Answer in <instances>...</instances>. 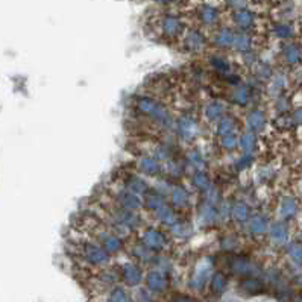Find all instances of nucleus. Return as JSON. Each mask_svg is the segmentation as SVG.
Masks as SVG:
<instances>
[{"label": "nucleus", "instance_id": "5701e85b", "mask_svg": "<svg viewBox=\"0 0 302 302\" xmlns=\"http://www.w3.org/2000/svg\"><path fill=\"white\" fill-rule=\"evenodd\" d=\"M195 181H196V184H197L199 187H202V188L208 185V179L205 178V175H202V173H199V175L196 176V179H195Z\"/></svg>", "mask_w": 302, "mask_h": 302}, {"label": "nucleus", "instance_id": "412c9836", "mask_svg": "<svg viewBox=\"0 0 302 302\" xmlns=\"http://www.w3.org/2000/svg\"><path fill=\"white\" fill-rule=\"evenodd\" d=\"M222 143H223V146L225 147H228V149H232L235 144H237V140H235V137L234 135H231V134H228V135H225L223 137V140H222Z\"/></svg>", "mask_w": 302, "mask_h": 302}, {"label": "nucleus", "instance_id": "a211bd4d", "mask_svg": "<svg viewBox=\"0 0 302 302\" xmlns=\"http://www.w3.org/2000/svg\"><path fill=\"white\" fill-rule=\"evenodd\" d=\"M142 167H143V170H146V172L150 173V175H154V173L158 170V164H157V162H155L154 160H143Z\"/></svg>", "mask_w": 302, "mask_h": 302}, {"label": "nucleus", "instance_id": "f8f14e48", "mask_svg": "<svg viewBox=\"0 0 302 302\" xmlns=\"http://www.w3.org/2000/svg\"><path fill=\"white\" fill-rule=\"evenodd\" d=\"M109 302H128V296H126V293L123 292V288L117 287L111 292Z\"/></svg>", "mask_w": 302, "mask_h": 302}, {"label": "nucleus", "instance_id": "4be33fe9", "mask_svg": "<svg viewBox=\"0 0 302 302\" xmlns=\"http://www.w3.org/2000/svg\"><path fill=\"white\" fill-rule=\"evenodd\" d=\"M235 99L238 104H246V99H248V91L245 88H240V90H237L235 93Z\"/></svg>", "mask_w": 302, "mask_h": 302}, {"label": "nucleus", "instance_id": "423d86ee", "mask_svg": "<svg viewBox=\"0 0 302 302\" xmlns=\"http://www.w3.org/2000/svg\"><path fill=\"white\" fill-rule=\"evenodd\" d=\"M208 273H210V267H200L199 270H196V275L193 278V288H202L208 280Z\"/></svg>", "mask_w": 302, "mask_h": 302}, {"label": "nucleus", "instance_id": "20e7f679", "mask_svg": "<svg viewBox=\"0 0 302 302\" xmlns=\"http://www.w3.org/2000/svg\"><path fill=\"white\" fill-rule=\"evenodd\" d=\"M264 123H266V117H264V114L260 111H254L252 114L248 117V124L250 129L260 131L264 126Z\"/></svg>", "mask_w": 302, "mask_h": 302}, {"label": "nucleus", "instance_id": "7ed1b4c3", "mask_svg": "<svg viewBox=\"0 0 302 302\" xmlns=\"http://www.w3.org/2000/svg\"><path fill=\"white\" fill-rule=\"evenodd\" d=\"M166 285H167V281L161 272H150L147 275V287L152 292H162L166 288Z\"/></svg>", "mask_w": 302, "mask_h": 302}, {"label": "nucleus", "instance_id": "9b49d317", "mask_svg": "<svg viewBox=\"0 0 302 302\" xmlns=\"http://www.w3.org/2000/svg\"><path fill=\"white\" fill-rule=\"evenodd\" d=\"M172 199H173V202L176 205H184L187 202V193L182 190V188H175L173 193H172Z\"/></svg>", "mask_w": 302, "mask_h": 302}, {"label": "nucleus", "instance_id": "2eb2a0df", "mask_svg": "<svg viewBox=\"0 0 302 302\" xmlns=\"http://www.w3.org/2000/svg\"><path fill=\"white\" fill-rule=\"evenodd\" d=\"M122 204L126 207V208H138L140 207V202H138V199L132 195H124V199L122 197Z\"/></svg>", "mask_w": 302, "mask_h": 302}, {"label": "nucleus", "instance_id": "ddd939ff", "mask_svg": "<svg viewBox=\"0 0 302 302\" xmlns=\"http://www.w3.org/2000/svg\"><path fill=\"white\" fill-rule=\"evenodd\" d=\"M222 114V107L219 104H211L208 108H207V117H210L211 120L214 119H219Z\"/></svg>", "mask_w": 302, "mask_h": 302}, {"label": "nucleus", "instance_id": "b1692460", "mask_svg": "<svg viewBox=\"0 0 302 302\" xmlns=\"http://www.w3.org/2000/svg\"><path fill=\"white\" fill-rule=\"evenodd\" d=\"M175 302H195L192 298H184V296H181V298H178Z\"/></svg>", "mask_w": 302, "mask_h": 302}, {"label": "nucleus", "instance_id": "dca6fc26", "mask_svg": "<svg viewBox=\"0 0 302 302\" xmlns=\"http://www.w3.org/2000/svg\"><path fill=\"white\" fill-rule=\"evenodd\" d=\"M232 128H234V122H232L231 119H225V120L220 122L219 132H220L222 135H228V134H231Z\"/></svg>", "mask_w": 302, "mask_h": 302}, {"label": "nucleus", "instance_id": "4468645a", "mask_svg": "<svg viewBox=\"0 0 302 302\" xmlns=\"http://www.w3.org/2000/svg\"><path fill=\"white\" fill-rule=\"evenodd\" d=\"M243 290H246L249 293H258L261 290V284L258 281H254V280L245 281L243 283Z\"/></svg>", "mask_w": 302, "mask_h": 302}, {"label": "nucleus", "instance_id": "f3484780", "mask_svg": "<svg viewBox=\"0 0 302 302\" xmlns=\"http://www.w3.org/2000/svg\"><path fill=\"white\" fill-rule=\"evenodd\" d=\"M240 144L243 146V149L246 150V152H250V150L255 147V137H252V135H245L242 138Z\"/></svg>", "mask_w": 302, "mask_h": 302}, {"label": "nucleus", "instance_id": "aec40b11", "mask_svg": "<svg viewBox=\"0 0 302 302\" xmlns=\"http://www.w3.org/2000/svg\"><path fill=\"white\" fill-rule=\"evenodd\" d=\"M158 216L162 222H166V223H172L173 222V214H172V211L167 210V208H161L160 213H158Z\"/></svg>", "mask_w": 302, "mask_h": 302}, {"label": "nucleus", "instance_id": "1a4fd4ad", "mask_svg": "<svg viewBox=\"0 0 302 302\" xmlns=\"http://www.w3.org/2000/svg\"><path fill=\"white\" fill-rule=\"evenodd\" d=\"M250 230H252L254 232H257V234H261V232H264L267 230V223L261 217H255L252 222H250Z\"/></svg>", "mask_w": 302, "mask_h": 302}, {"label": "nucleus", "instance_id": "f03ea898", "mask_svg": "<svg viewBox=\"0 0 302 302\" xmlns=\"http://www.w3.org/2000/svg\"><path fill=\"white\" fill-rule=\"evenodd\" d=\"M142 278H143L142 270L137 266H134V264H126L123 267V280L128 285H137L142 281Z\"/></svg>", "mask_w": 302, "mask_h": 302}, {"label": "nucleus", "instance_id": "39448f33", "mask_svg": "<svg viewBox=\"0 0 302 302\" xmlns=\"http://www.w3.org/2000/svg\"><path fill=\"white\" fill-rule=\"evenodd\" d=\"M162 243H164V238L162 235L157 231H149L144 235V245L149 248H161Z\"/></svg>", "mask_w": 302, "mask_h": 302}, {"label": "nucleus", "instance_id": "0eeeda50", "mask_svg": "<svg viewBox=\"0 0 302 302\" xmlns=\"http://www.w3.org/2000/svg\"><path fill=\"white\" fill-rule=\"evenodd\" d=\"M285 228H284V225L281 223H276L273 225L272 228H270V237L273 238V240L276 242H284L285 240Z\"/></svg>", "mask_w": 302, "mask_h": 302}, {"label": "nucleus", "instance_id": "f257e3e1", "mask_svg": "<svg viewBox=\"0 0 302 302\" xmlns=\"http://www.w3.org/2000/svg\"><path fill=\"white\" fill-rule=\"evenodd\" d=\"M85 257L88 258V261H91L94 264H105L108 261V255L105 250L94 245H88L85 248Z\"/></svg>", "mask_w": 302, "mask_h": 302}, {"label": "nucleus", "instance_id": "6e6552de", "mask_svg": "<svg viewBox=\"0 0 302 302\" xmlns=\"http://www.w3.org/2000/svg\"><path fill=\"white\" fill-rule=\"evenodd\" d=\"M295 213V200L292 197H287L283 200V210H281V214L284 217H290L293 216Z\"/></svg>", "mask_w": 302, "mask_h": 302}, {"label": "nucleus", "instance_id": "9d476101", "mask_svg": "<svg viewBox=\"0 0 302 302\" xmlns=\"http://www.w3.org/2000/svg\"><path fill=\"white\" fill-rule=\"evenodd\" d=\"M211 288H213V292H216V293H220L223 288H225V278H223L220 273H216L214 276H213Z\"/></svg>", "mask_w": 302, "mask_h": 302}, {"label": "nucleus", "instance_id": "6ab92c4d", "mask_svg": "<svg viewBox=\"0 0 302 302\" xmlns=\"http://www.w3.org/2000/svg\"><path fill=\"white\" fill-rule=\"evenodd\" d=\"M246 216H248V210H246V207H245L243 204L235 205V208H234V217H235L237 220H245Z\"/></svg>", "mask_w": 302, "mask_h": 302}]
</instances>
